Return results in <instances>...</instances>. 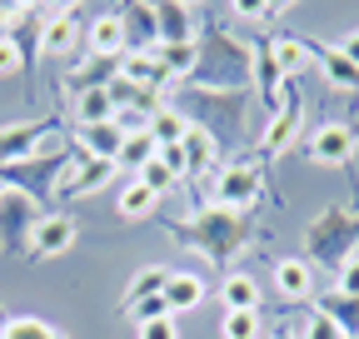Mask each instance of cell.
<instances>
[{
	"label": "cell",
	"instance_id": "cell-5",
	"mask_svg": "<svg viewBox=\"0 0 359 339\" xmlns=\"http://www.w3.org/2000/svg\"><path fill=\"white\" fill-rule=\"evenodd\" d=\"M264 195V180H259V170L250 160H230V165H219L215 175H210V200L215 209H230V215H250V209L259 205Z\"/></svg>",
	"mask_w": 359,
	"mask_h": 339
},
{
	"label": "cell",
	"instance_id": "cell-23",
	"mask_svg": "<svg viewBox=\"0 0 359 339\" xmlns=\"http://www.w3.org/2000/svg\"><path fill=\"white\" fill-rule=\"evenodd\" d=\"M269 60H275V70L285 75V80H294L304 65H309V46L299 35H280V40H269Z\"/></svg>",
	"mask_w": 359,
	"mask_h": 339
},
{
	"label": "cell",
	"instance_id": "cell-25",
	"mask_svg": "<svg viewBox=\"0 0 359 339\" xmlns=\"http://www.w3.org/2000/svg\"><path fill=\"white\" fill-rule=\"evenodd\" d=\"M145 130H150V140H155V145H180V140H185V130H190V120L180 115L170 100H165V105L150 115V125H145Z\"/></svg>",
	"mask_w": 359,
	"mask_h": 339
},
{
	"label": "cell",
	"instance_id": "cell-36",
	"mask_svg": "<svg viewBox=\"0 0 359 339\" xmlns=\"http://www.w3.org/2000/svg\"><path fill=\"white\" fill-rule=\"evenodd\" d=\"M299 339H344V334H339V324H334L330 314H320V310H314V314L299 324Z\"/></svg>",
	"mask_w": 359,
	"mask_h": 339
},
{
	"label": "cell",
	"instance_id": "cell-9",
	"mask_svg": "<svg viewBox=\"0 0 359 339\" xmlns=\"http://www.w3.org/2000/svg\"><path fill=\"white\" fill-rule=\"evenodd\" d=\"M35 200L20 195V190H6V200H0V235H6V249H20V240L35 230Z\"/></svg>",
	"mask_w": 359,
	"mask_h": 339
},
{
	"label": "cell",
	"instance_id": "cell-2",
	"mask_svg": "<svg viewBox=\"0 0 359 339\" xmlns=\"http://www.w3.org/2000/svg\"><path fill=\"white\" fill-rule=\"evenodd\" d=\"M250 80H255V46L235 40L230 30H215L205 35L195 75L185 85H195V90H250Z\"/></svg>",
	"mask_w": 359,
	"mask_h": 339
},
{
	"label": "cell",
	"instance_id": "cell-4",
	"mask_svg": "<svg viewBox=\"0 0 359 339\" xmlns=\"http://www.w3.org/2000/svg\"><path fill=\"white\" fill-rule=\"evenodd\" d=\"M354 244H359V215L344 209V205H325L320 215H314V225L304 230L309 260H320L330 270H339L344 260H354Z\"/></svg>",
	"mask_w": 359,
	"mask_h": 339
},
{
	"label": "cell",
	"instance_id": "cell-3",
	"mask_svg": "<svg viewBox=\"0 0 359 339\" xmlns=\"http://www.w3.org/2000/svg\"><path fill=\"white\" fill-rule=\"evenodd\" d=\"M170 105L185 115L195 130H205V135L219 145V140H240V135H245L250 90H195V85H180V95H175Z\"/></svg>",
	"mask_w": 359,
	"mask_h": 339
},
{
	"label": "cell",
	"instance_id": "cell-11",
	"mask_svg": "<svg viewBox=\"0 0 359 339\" xmlns=\"http://www.w3.org/2000/svg\"><path fill=\"white\" fill-rule=\"evenodd\" d=\"M75 220L70 215H40L35 220V230H30V249L35 254H65L70 244H75Z\"/></svg>",
	"mask_w": 359,
	"mask_h": 339
},
{
	"label": "cell",
	"instance_id": "cell-24",
	"mask_svg": "<svg viewBox=\"0 0 359 339\" xmlns=\"http://www.w3.org/2000/svg\"><path fill=\"white\" fill-rule=\"evenodd\" d=\"M155 155H160V145L150 140V130L125 135V145H120V155H115V170H130V180H135V175H140V170H145Z\"/></svg>",
	"mask_w": 359,
	"mask_h": 339
},
{
	"label": "cell",
	"instance_id": "cell-18",
	"mask_svg": "<svg viewBox=\"0 0 359 339\" xmlns=\"http://www.w3.org/2000/svg\"><path fill=\"white\" fill-rule=\"evenodd\" d=\"M219 305L224 310H259L264 300H259V279L255 275H245V270H230L219 279Z\"/></svg>",
	"mask_w": 359,
	"mask_h": 339
},
{
	"label": "cell",
	"instance_id": "cell-35",
	"mask_svg": "<svg viewBox=\"0 0 359 339\" xmlns=\"http://www.w3.org/2000/svg\"><path fill=\"white\" fill-rule=\"evenodd\" d=\"M135 339H180V319L175 314L145 319V324H135Z\"/></svg>",
	"mask_w": 359,
	"mask_h": 339
},
{
	"label": "cell",
	"instance_id": "cell-19",
	"mask_svg": "<svg viewBox=\"0 0 359 339\" xmlns=\"http://www.w3.org/2000/svg\"><path fill=\"white\" fill-rule=\"evenodd\" d=\"M180 145H185V180H190V175H215V165H219V145H215L205 130H195V125H190Z\"/></svg>",
	"mask_w": 359,
	"mask_h": 339
},
{
	"label": "cell",
	"instance_id": "cell-6",
	"mask_svg": "<svg viewBox=\"0 0 359 339\" xmlns=\"http://www.w3.org/2000/svg\"><path fill=\"white\" fill-rule=\"evenodd\" d=\"M359 150V130L354 125H320V130L309 135V160L320 170H344Z\"/></svg>",
	"mask_w": 359,
	"mask_h": 339
},
{
	"label": "cell",
	"instance_id": "cell-1",
	"mask_svg": "<svg viewBox=\"0 0 359 339\" xmlns=\"http://www.w3.org/2000/svg\"><path fill=\"white\" fill-rule=\"evenodd\" d=\"M175 240H185V244H195L210 265H224V260H235V254L255 240V220L250 215H230V209H195L190 220H170L165 225Z\"/></svg>",
	"mask_w": 359,
	"mask_h": 339
},
{
	"label": "cell",
	"instance_id": "cell-7",
	"mask_svg": "<svg viewBox=\"0 0 359 339\" xmlns=\"http://www.w3.org/2000/svg\"><path fill=\"white\" fill-rule=\"evenodd\" d=\"M55 175H65V155H45V160H11V165H0V185H15L20 195H45V185H50Z\"/></svg>",
	"mask_w": 359,
	"mask_h": 339
},
{
	"label": "cell",
	"instance_id": "cell-14",
	"mask_svg": "<svg viewBox=\"0 0 359 339\" xmlns=\"http://www.w3.org/2000/svg\"><path fill=\"white\" fill-rule=\"evenodd\" d=\"M160 46H195V6H155Z\"/></svg>",
	"mask_w": 359,
	"mask_h": 339
},
{
	"label": "cell",
	"instance_id": "cell-32",
	"mask_svg": "<svg viewBox=\"0 0 359 339\" xmlns=\"http://www.w3.org/2000/svg\"><path fill=\"white\" fill-rule=\"evenodd\" d=\"M170 275H175V270H165V265H150V270H140V275L130 279V300H125V305H135V300H155V294L170 284Z\"/></svg>",
	"mask_w": 359,
	"mask_h": 339
},
{
	"label": "cell",
	"instance_id": "cell-30",
	"mask_svg": "<svg viewBox=\"0 0 359 339\" xmlns=\"http://www.w3.org/2000/svg\"><path fill=\"white\" fill-rule=\"evenodd\" d=\"M259 310H224L219 319V339H259Z\"/></svg>",
	"mask_w": 359,
	"mask_h": 339
},
{
	"label": "cell",
	"instance_id": "cell-16",
	"mask_svg": "<svg viewBox=\"0 0 359 339\" xmlns=\"http://www.w3.org/2000/svg\"><path fill=\"white\" fill-rule=\"evenodd\" d=\"M115 75H120V80H130L135 90H160V85H165V70H160V55H155V50H150V55H140V50H125Z\"/></svg>",
	"mask_w": 359,
	"mask_h": 339
},
{
	"label": "cell",
	"instance_id": "cell-13",
	"mask_svg": "<svg viewBox=\"0 0 359 339\" xmlns=\"http://www.w3.org/2000/svg\"><path fill=\"white\" fill-rule=\"evenodd\" d=\"M275 289H280V300H314V270H309V260H280L275 265Z\"/></svg>",
	"mask_w": 359,
	"mask_h": 339
},
{
	"label": "cell",
	"instance_id": "cell-34",
	"mask_svg": "<svg viewBox=\"0 0 359 339\" xmlns=\"http://www.w3.org/2000/svg\"><path fill=\"white\" fill-rule=\"evenodd\" d=\"M135 180H140L145 190H155V195H170V190L180 185V175H170V170L160 165V155H155V160H150V165H145V170H140Z\"/></svg>",
	"mask_w": 359,
	"mask_h": 339
},
{
	"label": "cell",
	"instance_id": "cell-42",
	"mask_svg": "<svg viewBox=\"0 0 359 339\" xmlns=\"http://www.w3.org/2000/svg\"><path fill=\"white\" fill-rule=\"evenodd\" d=\"M0 200H6V185H0Z\"/></svg>",
	"mask_w": 359,
	"mask_h": 339
},
{
	"label": "cell",
	"instance_id": "cell-8",
	"mask_svg": "<svg viewBox=\"0 0 359 339\" xmlns=\"http://www.w3.org/2000/svg\"><path fill=\"white\" fill-rule=\"evenodd\" d=\"M299 120H304V105H299V95H290L275 115H269L264 135H259V155H264V160H280V155L294 145V135H299Z\"/></svg>",
	"mask_w": 359,
	"mask_h": 339
},
{
	"label": "cell",
	"instance_id": "cell-15",
	"mask_svg": "<svg viewBox=\"0 0 359 339\" xmlns=\"http://www.w3.org/2000/svg\"><path fill=\"white\" fill-rule=\"evenodd\" d=\"M120 145H125V130H120L115 120H105V125H80V150H85V160H110V165H115Z\"/></svg>",
	"mask_w": 359,
	"mask_h": 339
},
{
	"label": "cell",
	"instance_id": "cell-12",
	"mask_svg": "<svg viewBox=\"0 0 359 339\" xmlns=\"http://www.w3.org/2000/svg\"><path fill=\"white\" fill-rule=\"evenodd\" d=\"M90 55L100 60H120L125 55V15L120 11H100L90 25Z\"/></svg>",
	"mask_w": 359,
	"mask_h": 339
},
{
	"label": "cell",
	"instance_id": "cell-28",
	"mask_svg": "<svg viewBox=\"0 0 359 339\" xmlns=\"http://www.w3.org/2000/svg\"><path fill=\"white\" fill-rule=\"evenodd\" d=\"M160 70L165 80H190L195 75V60H200V46H160Z\"/></svg>",
	"mask_w": 359,
	"mask_h": 339
},
{
	"label": "cell",
	"instance_id": "cell-27",
	"mask_svg": "<svg viewBox=\"0 0 359 339\" xmlns=\"http://www.w3.org/2000/svg\"><path fill=\"white\" fill-rule=\"evenodd\" d=\"M155 205H160L155 190H145L140 180H130V185L120 190V220H150V215H155Z\"/></svg>",
	"mask_w": 359,
	"mask_h": 339
},
{
	"label": "cell",
	"instance_id": "cell-31",
	"mask_svg": "<svg viewBox=\"0 0 359 339\" xmlns=\"http://www.w3.org/2000/svg\"><path fill=\"white\" fill-rule=\"evenodd\" d=\"M0 339H65L55 324H45L35 314H20V319H6L0 324Z\"/></svg>",
	"mask_w": 359,
	"mask_h": 339
},
{
	"label": "cell",
	"instance_id": "cell-39",
	"mask_svg": "<svg viewBox=\"0 0 359 339\" xmlns=\"http://www.w3.org/2000/svg\"><path fill=\"white\" fill-rule=\"evenodd\" d=\"M11 70H20V46L11 35H0V75H11Z\"/></svg>",
	"mask_w": 359,
	"mask_h": 339
},
{
	"label": "cell",
	"instance_id": "cell-29",
	"mask_svg": "<svg viewBox=\"0 0 359 339\" xmlns=\"http://www.w3.org/2000/svg\"><path fill=\"white\" fill-rule=\"evenodd\" d=\"M75 115H80V125H105V120H115V100H110V90L100 85V90L75 95Z\"/></svg>",
	"mask_w": 359,
	"mask_h": 339
},
{
	"label": "cell",
	"instance_id": "cell-33",
	"mask_svg": "<svg viewBox=\"0 0 359 339\" xmlns=\"http://www.w3.org/2000/svg\"><path fill=\"white\" fill-rule=\"evenodd\" d=\"M45 135V125H20V130H0V155H25Z\"/></svg>",
	"mask_w": 359,
	"mask_h": 339
},
{
	"label": "cell",
	"instance_id": "cell-17",
	"mask_svg": "<svg viewBox=\"0 0 359 339\" xmlns=\"http://www.w3.org/2000/svg\"><path fill=\"white\" fill-rule=\"evenodd\" d=\"M304 46H309V60L325 65V80L334 90H359V65H349L334 46H320V40H304Z\"/></svg>",
	"mask_w": 359,
	"mask_h": 339
},
{
	"label": "cell",
	"instance_id": "cell-41",
	"mask_svg": "<svg viewBox=\"0 0 359 339\" xmlns=\"http://www.w3.org/2000/svg\"><path fill=\"white\" fill-rule=\"evenodd\" d=\"M269 339H299V334H294L290 324H275V329H269Z\"/></svg>",
	"mask_w": 359,
	"mask_h": 339
},
{
	"label": "cell",
	"instance_id": "cell-21",
	"mask_svg": "<svg viewBox=\"0 0 359 339\" xmlns=\"http://www.w3.org/2000/svg\"><path fill=\"white\" fill-rule=\"evenodd\" d=\"M130 40H135V50H140V55L160 50V20H155V6H135V15H125V50H130Z\"/></svg>",
	"mask_w": 359,
	"mask_h": 339
},
{
	"label": "cell",
	"instance_id": "cell-26",
	"mask_svg": "<svg viewBox=\"0 0 359 339\" xmlns=\"http://www.w3.org/2000/svg\"><path fill=\"white\" fill-rule=\"evenodd\" d=\"M314 310L330 314V319L339 324V334H344V339H359V300H349V294H334V289H330Z\"/></svg>",
	"mask_w": 359,
	"mask_h": 339
},
{
	"label": "cell",
	"instance_id": "cell-10",
	"mask_svg": "<svg viewBox=\"0 0 359 339\" xmlns=\"http://www.w3.org/2000/svg\"><path fill=\"white\" fill-rule=\"evenodd\" d=\"M205 294H210V289H205V279H200V275H190V270H175V275H170V284L160 289V300H165V310L180 319V314L200 310V305H205Z\"/></svg>",
	"mask_w": 359,
	"mask_h": 339
},
{
	"label": "cell",
	"instance_id": "cell-37",
	"mask_svg": "<svg viewBox=\"0 0 359 339\" xmlns=\"http://www.w3.org/2000/svg\"><path fill=\"white\" fill-rule=\"evenodd\" d=\"M334 294H349V300H359V254L334 270Z\"/></svg>",
	"mask_w": 359,
	"mask_h": 339
},
{
	"label": "cell",
	"instance_id": "cell-20",
	"mask_svg": "<svg viewBox=\"0 0 359 339\" xmlns=\"http://www.w3.org/2000/svg\"><path fill=\"white\" fill-rule=\"evenodd\" d=\"M75 35H80V25H75V11L65 6V11H55L50 20H45L40 50H45V55H70V50H75Z\"/></svg>",
	"mask_w": 359,
	"mask_h": 339
},
{
	"label": "cell",
	"instance_id": "cell-22",
	"mask_svg": "<svg viewBox=\"0 0 359 339\" xmlns=\"http://www.w3.org/2000/svg\"><path fill=\"white\" fill-rule=\"evenodd\" d=\"M115 180V165L110 160H85L80 170H75V175L65 180V195L70 200H85V195H100L105 185Z\"/></svg>",
	"mask_w": 359,
	"mask_h": 339
},
{
	"label": "cell",
	"instance_id": "cell-38",
	"mask_svg": "<svg viewBox=\"0 0 359 339\" xmlns=\"http://www.w3.org/2000/svg\"><path fill=\"white\" fill-rule=\"evenodd\" d=\"M125 314H130V324H145V319H160V314H170V310H165V300L155 294V300H135V305H125Z\"/></svg>",
	"mask_w": 359,
	"mask_h": 339
},
{
	"label": "cell",
	"instance_id": "cell-40",
	"mask_svg": "<svg viewBox=\"0 0 359 339\" xmlns=\"http://www.w3.org/2000/svg\"><path fill=\"white\" fill-rule=\"evenodd\" d=\"M334 50H339V55H344L349 65H359V25H354V30H349V35L339 40V46H334Z\"/></svg>",
	"mask_w": 359,
	"mask_h": 339
}]
</instances>
